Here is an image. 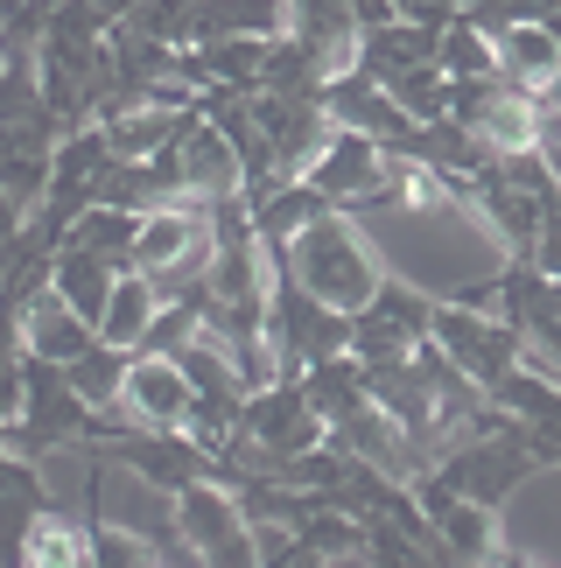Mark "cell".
<instances>
[{
	"label": "cell",
	"mask_w": 561,
	"mask_h": 568,
	"mask_svg": "<svg viewBox=\"0 0 561 568\" xmlns=\"http://www.w3.org/2000/svg\"><path fill=\"white\" fill-rule=\"evenodd\" d=\"M176 527L190 540L197 568H261V534L239 513V498L225 485H190L176 491Z\"/></svg>",
	"instance_id": "4"
},
{
	"label": "cell",
	"mask_w": 561,
	"mask_h": 568,
	"mask_svg": "<svg viewBox=\"0 0 561 568\" xmlns=\"http://www.w3.org/2000/svg\"><path fill=\"white\" fill-rule=\"evenodd\" d=\"M63 379H71V393L92 414H105V407H120V379H126V352H113V344H92L78 365H63Z\"/></svg>",
	"instance_id": "15"
},
{
	"label": "cell",
	"mask_w": 561,
	"mask_h": 568,
	"mask_svg": "<svg viewBox=\"0 0 561 568\" xmlns=\"http://www.w3.org/2000/svg\"><path fill=\"white\" fill-rule=\"evenodd\" d=\"M274 274H288L302 295L323 302V310H337V316L373 310V295L386 288L379 246L365 239L358 217H344V211H323L302 239H288V253L274 260Z\"/></svg>",
	"instance_id": "1"
},
{
	"label": "cell",
	"mask_w": 561,
	"mask_h": 568,
	"mask_svg": "<svg viewBox=\"0 0 561 568\" xmlns=\"http://www.w3.org/2000/svg\"><path fill=\"white\" fill-rule=\"evenodd\" d=\"M155 316H162L155 288H147L141 274H120L113 281V302H105V316H99V344H113V352L134 358L141 344H147V323H155Z\"/></svg>",
	"instance_id": "13"
},
{
	"label": "cell",
	"mask_w": 561,
	"mask_h": 568,
	"mask_svg": "<svg viewBox=\"0 0 561 568\" xmlns=\"http://www.w3.org/2000/svg\"><path fill=\"white\" fill-rule=\"evenodd\" d=\"M533 274H548V281H561V190L541 204V239H533V260H527Z\"/></svg>",
	"instance_id": "17"
},
{
	"label": "cell",
	"mask_w": 561,
	"mask_h": 568,
	"mask_svg": "<svg viewBox=\"0 0 561 568\" xmlns=\"http://www.w3.org/2000/svg\"><path fill=\"white\" fill-rule=\"evenodd\" d=\"M512 422V414H506ZM533 470V456L520 449V428H506V435H491V443H470V449H457V456H442L436 464V477L457 498H470V506H491L499 513L506 506V491L520 485V477Z\"/></svg>",
	"instance_id": "7"
},
{
	"label": "cell",
	"mask_w": 561,
	"mask_h": 568,
	"mask_svg": "<svg viewBox=\"0 0 561 568\" xmlns=\"http://www.w3.org/2000/svg\"><path fill=\"white\" fill-rule=\"evenodd\" d=\"M267 344H274L280 379H302V373H316V365H330V358L351 352V316L323 310V302H309L288 274H274V295H267Z\"/></svg>",
	"instance_id": "2"
},
{
	"label": "cell",
	"mask_w": 561,
	"mask_h": 568,
	"mask_svg": "<svg viewBox=\"0 0 561 568\" xmlns=\"http://www.w3.org/2000/svg\"><path fill=\"white\" fill-rule=\"evenodd\" d=\"M323 568H373L365 555H337V561H323Z\"/></svg>",
	"instance_id": "19"
},
{
	"label": "cell",
	"mask_w": 561,
	"mask_h": 568,
	"mask_svg": "<svg viewBox=\"0 0 561 568\" xmlns=\"http://www.w3.org/2000/svg\"><path fill=\"white\" fill-rule=\"evenodd\" d=\"M386 176H394V155H386L379 141H365V134H344V126L323 141V155L302 169V183H309L330 211H344V217L365 211V204H379Z\"/></svg>",
	"instance_id": "5"
},
{
	"label": "cell",
	"mask_w": 561,
	"mask_h": 568,
	"mask_svg": "<svg viewBox=\"0 0 561 568\" xmlns=\"http://www.w3.org/2000/svg\"><path fill=\"white\" fill-rule=\"evenodd\" d=\"M491 50H499V78L512 84V92H527V99H541L548 84L561 78V42H554V29H506Z\"/></svg>",
	"instance_id": "12"
},
{
	"label": "cell",
	"mask_w": 561,
	"mask_h": 568,
	"mask_svg": "<svg viewBox=\"0 0 561 568\" xmlns=\"http://www.w3.org/2000/svg\"><path fill=\"white\" fill-rule=\"evenodd\" d=\"M14 568H92V519L50 506L29 527V540H21Z\"/></svg>",
	"instance_id": "11"
},
{
	"label": "cell",
	"mask_w": 561,
	"mask_h": 568,
	"mask_svg": "<svg viewBox=\"0 0 561 568\" xmlns=\"http://www.w3.org/2000/svg\"><path fill=\"white\" fill-rule=\"evenodd\" d=\"M92 568H162L155 548L134 534H120V527H105V519H92Z\"/></svg>",
	"instance_id": "16"
},
{
	"label": "cell",
	"mask_w": 561,
	"mask_h": 568,
	"mask_svg": "<svg viewBox=\"0 0 561 568\" xmlns=\"http://www.w3.org/2000/svg\"><path fill=\"white\" fill-rule=\"evenodd\" d=\"M126 267H113V260H99V253H78V246H57L50 253V288L63 310H78L84 323L99 331V316H105V302H113V281Z\"/></svg>",
	"instance_id": "9"
},
{
	"label": "cell",
	"mask_w": 561,
	"mask_h": 568,
	"mask_svg": "<svg viewBox=\"0 0 561 568\" xmlns=\"http://www.w3.org/2000/svg\"><path fill=\"white\" fill-rule=\"evenodd\" d=\"M21 232H29V211H21V204H14L8 190H0V246H14Z\"/></svg>",
	"instance_id": "18"
},
{
	"label": "cell",
	"mask_w": 561,
	"mask_h": 568,
	"mask_svg": "<svg viewBox=\"0 0 561 568\" xmlns=\"http://www.w3.org/2000/svg\"><path fill=\"white\" fill-rule=\"evenodd\" d=\"M436 71L449 84H478V78H499V50H491L484 29H470V21L457 14L449 29L436 36Z\"/></svg>",
	"instance_id": "14"
},
{
	"label": "cell",
	"mask_w": 561,
	"mask_h": 568,
	"mask_svg": "<svg viewBox=\"0 0 561 568\" xmlns=\"http://www.w3.org/2000/svg\"><path fill=\"white\" fill-rule=\"evenodd\" d=\"M92 344H99V331L78 310H63L57 288H42L29 302V316H21V358H42V365H57V373H63V365H78Z\"/></svg>",
	"instance_id": "8"
},
{
	"label": "cell",
	"mask_w": 561,
	"mask_h": 568,
	"mask_svg": "<svg viewBox=\"0 0 561 568\" xmlns=\"http://www.w3.org/2000/svg\"><path fill=\"white\" fill-rule=\"evenodd\" d=\"M428 344H436L478 393H499L506 373H520V331H512L506 316H478V310H449V302H436Z\"/></svg>",
	"instance_id": "3"
},
{
	"label": "cell",
	"mask_w": 561,
	"mask_h": 568,
	"mask_svg": "<svg viewBox=\"0 0 561 568\" xmlns=\"http://www.w3.org/2000/svg\"><path fill=\"white\" fill-rule=\"evenodd\" d=\"M50 513V491H42V470L21 464V456H0V568H14L29 527Z\"/></svg>",
	"instance_id": "10"
},
{
	"label": "cell",
	"mask_w": 561,
	"mask_h": 568,
	"mask_svg": "<svg viewBox=\"0 0 561 568\" xmlns=\"http://www.w3.org/2000/svg\"><path fill=\"white\" fill-rule=\"evenodd\" d=\"M120 422L134 435H190V422H197V393H190L183 365L176 358H126Z\"/></svg>",
	"instance_id": "6"
}]
</instances>
